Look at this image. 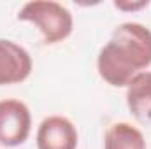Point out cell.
<instances>
[{
	"label": "cell",
	"instance_id": "5",
	"mask_svg": "<svg viewBox=\"0 0 151 149\" xmlns=\"http://www.w3.org/2000/svg\"><path fill=\"white\" fill-rule=\"evenodd\" d=\"M39 149H76L77 130L70 119L63 116L46 117L37 130Z\"/></svg>",
	"mask_w": 151,
	"mask_h": 149
},
{
	"label": "cell",
	"instance_id": "6",
	"mask_svg": "<svg viewBox=\"0 0 151 149\" xmlns=\"http://www.w3.org/2000/svg\"><path fill=\"white\" fill-rule=\"evenodd\" d=\"M127 105L144 123H151V72H139L127 86Z\"/></svg>",
	"mask_w": 151,
	"mask_h": 149
},
{
	"label": "cell",
	"instance_id": "8",
	"mask_svg": "<svg viewBox=\"0 0 151 149\" xmlns=\"http://www.w3.org/2000/svg\"><path fill=\"white\" fill-rule=\"evenodd\" d=\"M150 2L148 0H142V2H114V5L118 7V9H123V11H137V9H142V7H146Z\"/></svg>",
	"mask_w": 151,
	"mask_h": 149
},
{
	"label": "cell",
	"instance_id": "2",
	"mask_svg": "<svg viewBox=\"0 0 151 149\" xmlns=\"http://www.w3.org/2000/svg\"><path fill=\"white\" fill-rule=\"evenodd\" d=\"M18 19L30 21L37 27L46 44L62 42L72 34V14L67 7L51 0H35L23 5Z\"/></svg>",
	"mask_w": 151,
	"mask_h": 149
},
{
	"label": "cell",
	"instance_id": "4",
	"mask_svg": "<svg viewBox=\"0 0 151 149\" xmlns=\"http://www.w3.org/2000/svg\"><path fill=\"white\" fill-rule=\"evenodd\" d=\"M32 72V58L25 47L0 39V86L23 82Z\"/></svg>",
	"mask_w": 151,
	"mask_h": 149
},
{
	"label": "cell",
	"instance_id": "1",
	"mask_svg": "<svg viewBox=\"0 0 151 149\" xmlns=\"http://www.w3.org/2000/svg\"><path fill=\"white\" fill-rule=\"evenodd\" d=\"M151 65V30L141 23H121L100 49L97 69L111 86H128L139 70Z\"/></svg>",
	"mask_w": 151,
	"mask_h": 149
},
{
	"label": "cell",
	"instance_id": "3",
	"mask_svg": "<svg viewBox=\"0 0 151 149\" xmlns=\"http://www.w3.org/2000/svg\"><path fill=\"white\" fill-rule=\"evenodd\" d=\"M32 128V116L28 107L14 98L0 102V144L14 148L23 144Z\"/></svg>",
	"mask_w": 151,
	"mask_h": 149
},
{
	"label": "cell",
	"instance_id": "7",
	"mask_svg": "<svg viewBox=\"0 0 151 149\" xmlns=\"http://www.w3.org/2000/svg\"><path fill=\"white\" fill-rule=\"evenodd\" d=\"M104 149H146L144 135L130 123H114L106 132Z\"/></svg>",
	"mask_w": 151,
	"mask_h": 149
}]
</instances>
